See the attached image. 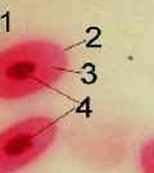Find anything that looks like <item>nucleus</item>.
Instances as JSON below:
<instances>
[{
    "label": "nucleus",
    "instance_id": "f03ea898",
    "mask_svg": "<svg viewBox=\"0 0 154 173\" xmlns=\"http://www.w3.org/2000/svg\"><path fill=\"white\" fill-rule=\"evenodd\" d=\"M57 133V122L46 116L27 117L0 131V173L17 172L37 160Z\"/></svg>",
    "mask_w": 154,
    "mask_h": 173
},
{
    "label": "nucleus",
    "instance_id": "7ed1b4c3",
    "mask_svg": "<svg viewBox=\"0 0 154 173\" xmlns=\"http://www.w3.org/2000/svg\"><path fill=\"white\" fill-rule=\"evenodd\" d=\"M140 166L143 173H154V139L147 141L140 150Z\"/></svg>",
    "mask_w": 154,
    "mask_h": 173
},
{
    "label": "nucleus",
    "instance_id": "f257e3e1",
    "mask_svg": "<svg viewBox=\"0 0 154 173\" xmlns=\"http://www.w3.org/2000/svg\"><path fill=\"white\" fill-rule=\"evenodd\" d=\"M70 69L62 45L30 39L0 50V100H22L55 86Z\"/></svg>",
    "mask_w": 154,
    "mask_h": 173
}]
</instances>
